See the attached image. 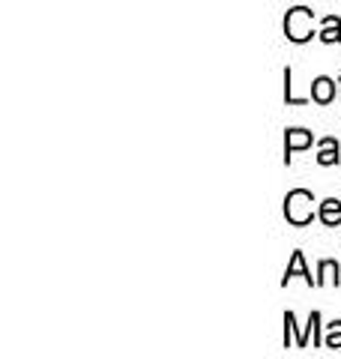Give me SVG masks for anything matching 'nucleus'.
<instances>
[{
    "instance_id": "nucleus-10",
    "label": "nucleus",
    "mask_w": 341,
    "mask_h": 359,
    "mask_svg": "<svg viewBox=\"0 0 341 359\" xmlns=\"http://www.w3.org/2000/svg\"><path fill=\"white\" fill-rule=\"evenodd\" d=\"M323 344H326V347H333V351H338V347H341V320L329 323V332H326Z\"/></svg>"
},
{
    "instance_id": "nucleus-8",
    "label": "nucleus",
    "mask_w": 341,
    "mask_h": 359,
    "mask_svg": "<svg viewBox=\"0 0 341 359\" xmlns=\"http://www.w3.org/2000/svg\"><path fill=\"white\" fill-rule=\"evenodd\" d=\"M323 42H341V21L338 18H323V33H321Z\"/></svg>"
},
{
    "instance_id": "nucleus-2",
    "label": "nucleus",
    "mask_w": 341,
    "mask_h": 359,
    "mask_svg": "<svg viewBox=\"0 0 341 359\" xmlns=\"http://www.w3.org/2000/svg\"><path fill=\"white\" fill-rule=\"evenodd\" d=\"M312 25H314V15L305 6H297L284 18V33H288L290 42H305V39H312V33H314Z\"/></svg>"
},
{
    "instance_id": "nucleus-5",
    "label": "nucleus",
    "mask_w": 341,
    "mask_h": 359,
    "mask_svg": "<svg viewBox=\"0 0 341 359\" xmlns=\"http://www.w3.org/2000/svg\"><path fill=\"white\" fill-rule=\"evenodd\" d=\"M312 99H314V102H321V105L333 102V99H335V81H333V78H314Z\"/></svg>"
},
{
    "instance_id": "nucleus-6",
    "label": "nucleus",
    "mask_w": 341,
    "mask_h": 359,
    "mask_svg": "<svg viewBox=\"0 0 341 359\" xmlns=\"http://www.w3.org/2000/svg\"><path fill=\"white\" fill-rule=\"evenodd\" d=\"M321 222L329 224V228H338L341 224V201L335 198H326L321 204Z\"/></svg>"
},
{
    "instance_id": "nucleus-1",
    "label": "nucleus",
    "mask_w": 341,
    "mask_h": 359,
    "mask_svg": "<svg viewBox=\"0 0 341 359\" xmlns=\"http://www.w3.org/2000/svg\"><path fill=\"white\" fill-rule=\"evenodd\" d=\"M314 198L312 192H305V189H293V192L284 198V216H288L290 224H309L312 216H314Z\"/></svg>"
},
{
    "instance_id": "nucleus-7",
    "label": "nucleus",
    "mask_w": 341,
    "mask_h": 359,
    "mask_svg": "<svg viewBox=\"0 0 341 359\" xmlns=\"http://www.w3.org/2000/svg\"><path fill=\"white\" fill-rule=\"evenodd\" d=\"M321 165H335L338 162V141L335 138H323L321 141V156H317Z\"/></svg>"
},
{
    "instance_id": "nucleus-3",
    "label": "nucleus",
    "mask_w": 341,
    "mask_h": 359,
    "mask_svg": "<svg viewBox=\"0 0 341 359\" xmlns=\"http://www.w3.org/2000/svg\"><path fill=\"white\" fill-rule=\"evenodd\" d=\"M305 147H312V132H305V129H290L288 132V138H284V162H290V153H297V150H305Z\"/></svg>"
},
{
    "instance_id": "nucleus-4",
    "label": "nucleus",
    "mask_w": 341,
    "mask_h": 359,
    "mask_svg": "<svg viewBox=\"0 0 341 359\" xmlns=\"http://www.w3.org/2000/svg\"><path fill=\"white\" fill-rule=\"evenodd\" d=\"M293 276H302L305 282L317 287V278H312V273H309V269H305V257H302V252H293V257H290L288 269H284V282H281V285H288Z\"/></svg>"
},
{
    "instance_id": "nucleus-9",
    "label": "nucleus",
    "mask_w": 341,
    "mask_h": 359,
    "mask_svg": "<svg viewBox=\"0 0 341 359\" xmlns=\"http://www.w3.org/2000/svg\"><path fill=\"white\" fill-rule=\"evenodd\" d=\"M317 285H338V264L335 261L321 264V278H317Z\"/></svg>"
}]
</instances>
